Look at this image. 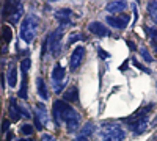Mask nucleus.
I'll use <instances>...</instances> for the list:
<instances>
[{"instance_id": "10", "label": "nucleus", "mask_w": 157, "mask_h": 141, "mask_svg": "<svg viewBox=\"0 0 157 141\" xmlns=\"http://www.w3.org/2000/svg\"><path fill=\"white\" fill-rule=\"evenodd\" d=\"M11 28L8 25H3L2 30H0V54H5L8 52V44L11 43Z\"/></svg>"}, {"instance_id": "15", "label": "nucleus", "mask_w": 157, "mask_h": 141, "mask_svg": "<svg viewBox=\"0 0 157 141\" xmlns=\"http://www.w3.org/2000/svg\"><path fill=\"white\" fill-rule=\"evenodd\" d=\"M35 118L41 122L43 125H46L47 124V111H46V107L43 105V104H38L36 105V113H35Z\"/></svg>"}, {"instance_id": "29", "label": "nucleus", "mask_w": 157, "mask_h": 141, "mask_svg": "<svg viewBox=\"0 0 157 141\" xmlns=\"http://www.w3.org/2000/svg\"><path fill=\"white\" fill-rule=\"evenodd\" d=\"M33 121H35V127H36V129H38V130H41V129H43V124L39 122L36 118H33Z\"/></svg>"}, {"instance_id": "19", "label": "nucleus", "mask_w": 157, "mask_h": 141, "mask_svg": "<svg viewBox=\"0 0 157 141\" xmlns=\"http://www.w3.org/2000/svg\"><path fill=\"white\" fill-rule=\"evenodd\" d=\"M145 32L148 33L149 36V41L152 44L154 49H157V28H152V27H145Z\"/></svg>"}, {"instance_id": "13", "label": "nucleus", "mask_w": 157, "mask_h": 141, "mask_svg": "<svg viewBox=\"0 0 157 141\" xmlns=\"http://www.w3.org/2000/svg\"><path fill=\"white\" fill-rule=\"evenodd\" d=\"M8 116L13 122H16L19 121L21 118V110H19V105H17V102L16 99H10V104H8Z\"/></svg>"}, {"instance_id": "14", "label": "nucleus", "mask_w": 157, "mask_h": 141, "mask_svg": "<svg viewBox=\"0 0 157 141\" xmlns=\"http://www.w3.org/2000/svg\"><path fill=\"white\" fill-rule=\"evenodd\" d=\"M126 6H127V3L123 2V0H115V2L107 3L105 9H107L109 13H121V11L126 9Z\"/></svg>"}, {"instance_id": "7", "label": "nucleus", "mask_w": 157, "mask_h": 141, "mask_svg": "<svg viewBox=\"0 0 157 141\" xmlns=\"http://www.w3.org/2000/svg\"><path fill=\"white\" fill-rule=\"evenodd\" d=\"M64 75H66V71H64V68L60 65V63H57V65L54 66V69H52V74H50V79L52 82H54V89L55 93H60L63 86H64Z\"/></svg>"}, {"instance_id": "8", "label": "nucleus", "mask_w": 157, "mask_h": 141, "mask_svg": "<svg viewBox=\"0 0 157 141\" xmlns=\"http://www.w3.org/2000/svg\"><path fill=\"white\" fill-rule=\"evenodd\" d=\"M83 57H85V49L82 46H78L72 50V54H71V58H69V69L71 71H75L78 66L82 65V61H83Z\"/></svg>"}, {"instance_id": "21", "label": "nucleus", "mask_w": 157, "mask_h": 141, "mask_svg": "<svg viewBox=\"0 0 157 141\" xmlns=\"http://www.w3.org/2000/svg\"><path fill=\"white\" fill-rule=\"evenodd\" d=\"M19 97L21 99H27V75L22 77V83H21V89H19Z\"/></svg>"}, {"instance_id": "3", "label": "nucleus", "mask_w": 157, "mask_h": 141, "mask_svg": "<svg viewBox=\"0 0 157 141\" xmlns=\"http://www.w3.org/2000/svg\"><path fill=\"white\" fill-rule=\"evenodd\" d=\"M38 27H39V20H38L36 16H33V14L25 16L24 20H22V24H21V39L24 43L30 44L36 38Z\"/></svg>"}, {"instance_id": "33", "label": "nucleus", "mask_w": 157, "mask_h": 141, "mask_svg": "<svg viewBox=\"0 0 157 141\" xmlns=\"http://www.w3.org/2000/svg\"><path fill=\"white\" fill-rule=\"evenodd\" d=\"M151 141H157V136H154V138H152V139H151Z\"/></svg>"}, {"instance_id": "11", "label": "nucleus", "mask_w": 157, "mask_h": 141, "mask_svg": "<svg viewBox=\"0 0 157 141\" xmlns=\"http://www.w3.org/2000/svg\"><path fill=\"white\" fill-rule=\"evenodd\" d=\"M88 30H90L91 33H93V35L99 36V38L109 36V30H107V27H105V25H102L101 22H90Z\"/></svg>"}, {"instance_id": "31", "label": "nucleus", "mask_w": 157, "mask_h": 141, "mask_svg": "<svg viewBox=\"0 0 157 141\" xmlns=\"http://www.w3.org/2000/svg\"><path fill=\"white\" fill-rule=\"evenodd\" d=\"M5 139H6V141H11V139H13V133H8Z\"/></svg>"}, {"instance_id": "12", "label": "nucleus", "mask_w": 157, "mask_h": 141, "mask_svg": "<svg viewBox=\"0 0 157 141\" xmlns=\"http://www.w3.org/2000/svg\"><path fill=\"white\" fill-rule=\"evenodd\" d=\"M71 14H72V11L71 9H58L57 13H55V19L60 22V25L64 28L68 24H71Z\"/></svg>"}, {"instance_id": "17", "label": "nucleus", "mask_w": 157, "mask_h": 141, "mask_svg": "<svg viewBox=\"0 0 157 141\" xmlns=\"http://www.w3.org/2000/svg\"><path fill=\"white\" fill-rule=\"evenodd\" d=\"M36 86H38V94L41 99H47L49 97V91H47V86H46V82L41 79V77H38L36 79Z\"/></svg>"}, {"instance_id": "28", "label": "nucleus", "mask_w": 157, "mask_h": 141, "mask_svg": "<svg viewBox=\"0 0 157 141\" xmlns=\"http://www.w3.org/2000/svg\"><path fill=\"white\" fill-rule=\"evenodd\" d=\"M8 129H10V121H6V119H5V121L2 122V132H6Z\"/></svg>"}, {"instance_id": "2", "label": "nucleus", "mask_w": 157, "mask_h": 141, "mask_svg": "<svg viewBox=\"0 0 157 141\" xmlns=\"http://www.w3.org/2000/svg\"><path fill=\"white\" fill-rule=\"evenodd\" d=\"M151 108H152V105H148L146 108H141L140 111L132 114V116L123 119L124 122H127L129 129L132 130L135 135H140V133H143L146 130V127H148V111Z\"/></svg>"}, {"instance_id": "32", "label": "nucleus", "mask_w": 157, "mask_h": 141, "mask_svg": "<svg viewBox=\"0 0 157 141\" xmlns=\"http://www.w3.org/2000/svg\"><path fill=\"white\" fill-rule=\"evenodd\" d=\"M19 141H33L32 138H25V139H19Z\"/></svg>"}, {"instance_id": "18", "label": "nucleus", "mask_w": 157, "mask_h": 141, "mask_svg": "<svg viewBox=\"0 0 157 141\" xmlns=\"http://www.w3.org/2000/svg\"><path fill=\"white\" fill-rule=\"evenodd\" d=\"M64 100H69V102H78V89L75 86L69 88L66 93H64Z\"/></svg>"}, {"instance_id": "9", "label": "nucleus", "mask_w": 157, "mask_h": 141, "mask_svg": "<svg viewBox=\"0 0 157 141\" xmlns=\"http://www.w3.org/2000/svg\"><path fill=\"white\" fill-rule=\"evenodd\" d=\"M107 24L113 28L123 30L129 24V16L127 14H118V16H107Z\"/></svg>"}, {"instance_id": "24", "label": "nucleus", "mask_w": 157, "mask_h": 141, "mask_svg": "<svg viewBox=\"0 0 157 141\" xmlns=\"http://www.w3.org/2000/svg\"><path fill=\"white\" fill-rule=\"evenodd\" d=\"M30 66H32V61H30V58H25V60H22V63H21V72H22V77H24V75H27V72H29Z\"/></svg>"}, {"instance_id": "27", "label": "nucleus", "mask_w": 157, "mask_h": 141, "mask_svg": "<svg viewBox=\"0 0 157 141\" xmlns=\"http://www.w3.org/2000/svg\"><path fill=\"white\" fill-rule=\"evenodd\" d=\"M41 141H55V138L52 136V135H47V133H46V135L41 136Z\"/></svg>"}, {"instance_id": "25", "label": "nucleus", "mask_w": 157, "mask_h": 141, "mask_svg": "<svg viewBox=\"0 0 157 141\" xmlns=\"http://www.w3.org/2000/svg\"><path fill=\"white\" fill-rule=\"evenodd\" d=\"M140 54H141V57L145 58L148 63H151V61H152V57L149 55V52H148V49H146V47H141V49H140Z\"/></svg>"}, {"instance_id": "6", "label": "nucleus", "mask_w": 157, "mask_h": 141, "mask_svg": "<svg viewBox=\"0 0 157 141\" xmlns=\"http://www.w3.org/2000/svg\"><path fill=\"white\" fill-rule=\"evenodd\" d=\"M61 35H63V27H60L58 30H54L47 38V50H50V54L57 57L61 50Z\"/></svg>"}, {"instance_id": "30", "label": "nucleus", "mask_w": 157, "mask_h": 141, "mask_svg": "<svg viewBox=\"0 0 157 141\" xmlns=\"http://www.w3.org/2000/svg\"><path fill=\"white\" fill-rule=\"evenodd\" d=\"M74 141H88V138H83V136H78V138H75Z\"/></svg>"}, {"instance_id": "20", "label": "nucleus", "mask_w": 157, "mask_h": 141, "mask_svg": "<svg viewBox=\"0 0 157 141\" xmlns=\"http://www.w3.org/2000/svg\"><path fill=\"white\" fill-rule=\"evenodd\" d=\"M148 13H149L151 19L157 24V0H152V2L148 3Z\"/></svg>"}, {"instance_id": "26", "label": "nucleus", "mask_w": 157, "mask_h": 141, "mask_svg": "<svg viewBox=\"0 0 157 141\" xmlns=\"http://www.w3.org/2000/svg\"><path fill=\"white\" fill-rule=\"evenodd\" d=\"M21 132H22L24 135H32V133H33V127H32L30 124H25V125L21 127Z\"/></svg>"}, {"instance_id": "16", "label": "nucleus", "mask_w": 157, "mask_h": 141, "mask_svg": "<svg viewBox=\"0 0 157 141\" xmlns=\"http://www.w3.org/2000/svg\"><path fill=\"white\" fill-rule=\"evenodd\" d=\"M16 83H17V68L14 63H11L10 69H8V85L10 88H14Z\"/></svg>"}, {"instance_id": "5", "label": "nucleus", "mask_w": 157, "mask_h": 141, "mask_svg": "<svg viewBox=\"0 0 157 141\" xmlns=\"http://www.w3.org/2000/svg\"><path fill=\"white\" fill-rule=\"evenodd\" d=\"M24 14V6L21 2H6L3 5V17L11 22V24H17L19 19L22 17Z\"/></svg>"}, {"instance_id": "1", "label": "nucleus", "mask_w": 157, "mask_h": 141, "mask_svg": "<svg viewBox=\"0 0 157 141\" xmlns=\"http://www.w3.org/2000/svg\"><path fill=\"white\" fill-rule=\"evenodd\" d=\"M54 118H55L57 124H60V122L66 124L68 132H75L78 129V124H80L78 113L64 100L54 102Z\"/></svg>"}, {"instance_id": "4", "label": "nucleus", "mask_w": 157, "mask_h": 141, "mask_svg": "<svg viewBox=\"0 0 157 141\" xmlns=\"http://www.w3.org/2000/svg\"><path fill=\"white\" fill-rule=\"evenodd\" d=\"M101 138L102 141H123L124 139V130L118 124H104L101 127Z\"/></svg>"}, {"instance_id": "22", "label": "nucleus", "mask_w": 157, "mask_h": 141, "mask_svg": "<svg viewBox=\"0 0 157 141\" xmlns=\"http://www.w3.org/2000/svg\"><path fill=\"white\" fill-rule=\"evenodd\" d=\"M93 132H94V125L91 124V122H88L86 125H83V129H82V132H80V136L86 138V136H90Z\"/></svg>"}, {"instance_id": "23", "label": "nucleus", "mask_w": 157, "mask_h": 141, "mask_svg": "<svg viewBox=\"0 0 157 141\" xmlns=\"http://www.w3.org/2000/svg\"><path fill=\"white\" fill-rule=\"evenodd\" d=\"M82 39H83V35H82L80 32H75V33L69 35V38H68V46H71V44H74V43H77V41H82Z\"/></svg>"}]
</instances>
